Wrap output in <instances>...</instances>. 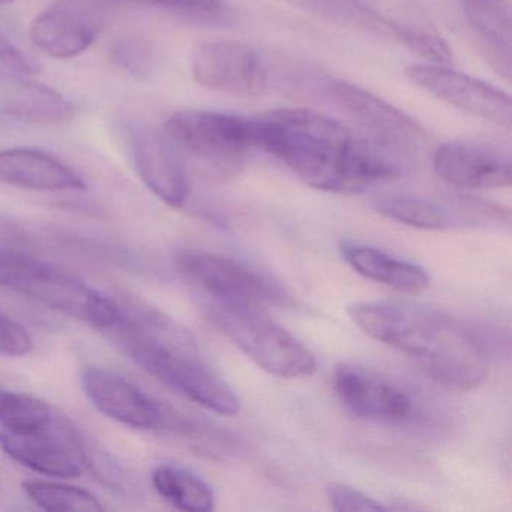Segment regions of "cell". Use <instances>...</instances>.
Listing matches in <instances>:
<instances>
[{"mask_svg": "<svg viewBox=\"0 0 512 512\" xmlns=\"http://www.w3.org/2000/svg\"><path fill=\"white\" fill-rule=\"evenodd\" d=\"M256 148L286 164L305 184L335 194H356L403 175L407 158L356 137L331 116L280 109L254 119Z\"/></svg>", "mask_w": 512, "mask_h": 512, "instance_id": "6da1fadb", "label": "cell"}, {"mask_svg": "<svg viewBox=\"0 0 512 512\" xmlns=\"http://www.w3.org/2000/svg\"><path fill=\"white\" fill-rule=\"evenodd\" d=\"M347 313L368 337L412 358L443 388L473 391L487 379L484 344L448 314L404 301L355 302Z\"/></svg>", "mask_w": 512, "mask_h": 512, "instance_id": "7a4b0ae2", "label": "cell"}, {"mask_svg": "<svg viewBox=\"0 0 512 512\" xmlns=\"http://www.w3.org/2000/svg\"><path fill=\"white\" fill-rule=\"evenodd\" d=\"M0 287L100 331L121 319L115 299L53 263L11 248L0 247Z\"/></svg>", "mask_w": 512, "mask_h": 512, "instance_id": "3957f363", "label": "cell"}, {"mask_svg": "<svg viewBox=\"0 0 512 512\" xmlns=\"http://www.w3.org/2000/svg\"><path fill=\"white\" fill-rule=\"evenodd\" d=\"M212 319L235 346L268 373L281 379H302L316 373L313 353L260 308L215 302Z\"/></svg>", "mask_w": 512, "mask_h": 512, "instance_id": "277c9868", "label": "cell"}, {"mask_svg": "<svg viewBox=\"0 0 512 512\" xmlns=\"http://www.w3.org/2000/svg\"><path fill=\"white\" fill-rule=\"evenodd\" d=\"M110 338L134 364L182 397L220 415L235 416L241 410L236 392L206 365L202 353L158 349L118 335Z\"/></svg>", "mask_w": 512, "mask_h": 512, "instance_id": "5b68a950", "label": "cell"}, {"mask_svg": "<svg viewBox=\"0 0 512 512\" xmlns=\"http://www.w3.org/2000/svg\"><path fill=\"white\" fill-rule=\"evenodd\" d=\"M164 133L197 160L221 176L241 169L245 157L256 148L254 119L230 113L187 110L175 113L164 124Z\"/></svg>", "mask_w": 512, "mask_h": 512, "instance_id": "8992f818", "label": "cell"}, {"mask_svg": "<svg viewBox=\"0 0 512 512\" xmlns=\"http://www.w3.org/2000/svg\"><path fill=\"white\" fill-rule=\"evenodd\" d=\"M176 269L188 283L215 299L217 304L263 308L286 305V293L265 275L238 260L205 253L185 251L175 260Z\"/></svg>", "mask_w": 512, "mask_h": 512, "instance_id": "52a82bcc", "label": "cell"}, {"mask_svg": "<svg viewBox=\"0 0 512 512\" xmlns=\"http://www.w3.org/2000/svg\"><path fill=\"white\" fill-rule=\"evenodd\" d=\"M323 94L356 124L365 139L401 157L409 158L428 140L427 131L415 119L361 86L329 79L323 83Z\"/></svg>", "mask_w": 512, "mask_h": 512, "instance_id": "ba28073f", "label": "cell"}, {"mask_svg": "<svg viewBox=\"0 0 512 512\" xmlns=\"http://www.w3.org/2000/svg\"><path fill=\"white\" fill-rule=\"evenodd\" d=\"M406 76L413 85L448 106L511 130V98L506 92L440 64L410 65Z\"/></svg>", "mask_w": 512, "mask_h": 512, "instance_id": "9c48e42d", "label": "cell"}, {"mask_svg": "<svg viewBox=\"0 0 512 512\" xmlns=\"http://www.w3.org/2000/svg\"><path fill=\"white\" fill-rule=\"evenodd\" d=\"M92 406L107 418L136 430L166 431L172 407L158 403L112 368L91 365L80 376Z\"/></svg>", "mask_w": 512, "mask_h": 512, "instance_id": "30bf717a", "label": "cell"}, {"mask_svg": "<svg viewBox=\"0 0 512 512\" xmlns=\"http://www.w3.org/2000/svg\"><path fill=\"white\" fill-rule=\"evenodd\" d=\"M80 431L58 413L43 430L13 431L0 427V449L34 472L56 478H79L83 463L79 454Z\"/></svg>", "mask_w": 512, "mask_h": 512, "instance_id": "8fae6325", "label": "cell"}, {"mask_svg": "<svg viewBox=\"0 0 512 512\" xmlns=\"http://www.w3.org/2000/svg\"><path fill=\"white\" fill-rule=\"evenodd\" d=\"M191 73L203 88L238 97H257L268 88L259 53L239 41H209L191 56Z\"/></svg>", "mask_w": 512, "mask_h": 512, "instance_id": "7c38bea8", "label": "cell"}, {"mask_svg": "<svg viewBox=\"0 0 512 512\" xmlns=\"http://www.w3.org/2000/svg\"><path fill=\"white\" fill-rule=\"evenodd\" d=\"M334 389L350 413L367 421L398 424L413 412L412 398L404 389L361 365H338Z\"/></svg>", "mask_w": 512, "mask_h": 512, "instance_id": "4fadbf2b", "label": "cell"}, {"mask_svg": "<svg viewBox=\"0 0 512 512\" xmlns=\"http://www.w3.org/2000/svg\"><path fill=\"white\" fill-rule=\"evenodd\" d=\"M433 169L446 184L464 190L511 185V155L488 143L454 140L434 151Z\"/></svg>", "mask_w": 512, "mask_h": 512, "instance_id": "5bb4252c", "label": "cell"}, {"mask_svg": "<svg viewBox=\"0 0 512 512\" xmlns=\"http://www.w3.org/2000/svg\"><path fill=\"white\" fill-rule=\"evenodd\" d=\"M103 29L100 14L82 0H59L37 16L31 37L50 58L73 59L91 49Z\"/></svg>", "mask_w": 512, "mask_h": 512, "instance_id": "9a60e30c", "label": "cell"}, {"mask_svg": "<svg viewBox=\"0 0 512 512\" xmlns=\"http://www.w3.org/2000/svg\"><path fill=\"white\" fill-rule=\"evenodd\" d=\"M134 169L143 184L166 205L182 208L190 194L187 173L175 143L164 131L145 127L131 140Z\"/></svg>", "mask_w": 512, "mask_h": 512, "instance_id": "2e32d148", "label": "cell"}, {"mask_svg": "<svg viewBox=\"0 0 512 512\" xmlns=\"http://www.w3.org/2000/svg\"><path fill=\"white\" fill-rule=\"evenodd\" d=\"M392 40L433 64L448 65L451 49L418 0H356Z\"/></svg>", "mask_w": 512, "mask_h": 512, "instance_id": "e0dca14e", "label": "cell"}, {"mask_svg": "<svg viewBox=\"0 0 512 512\" xmlns=\"http://www.w3.org/2000/svg\"><path fill=\"white\" fill-rule=\"evenodd\" d=\"M28 76L0 65V116L40 125L71 121L73 104L55 89Z\"/></svg>", "mask_w": 512, "mask_h": 512, "instance_id": "ac0fdd59", "label": "cell"}, {"mask_svg": "<svg viewBox=\"0 0 512 512\" xmlns=\"http://www.w3.org/2000/svg\"><path fill=\"white\" fill-rule=\"evenodd\" d=\"M0 182L32 191H83L86 182L64 161L43 151L13 148L0 151Z\"/></svg>", "mask_w": 512, "mask_h": 512, "instance_id": "d6986e66", "label": "cell"}, {"mask_svg": "<svg viewBox=\"0 0 512 512\" xmlns=\"http://www.w3.org/2000/svg\"><path fill=\"white\" fill-rule=\"evenodd\" d=\"M467 25L485 58L503 79H511L512 11L509 0H460Z\"/></svg>", "mask_w": 512, "mask_h": 512, "instance_id": "ffe728a7", "label": "cell"}, {"mask_svg": "<svg viewBox=\"0 0 512 512\" xmlns=\"http://www.w3.org/2000/svg\"><path fill=\"white\" fill-rule=\"evenodd\" d=\"M340 250L347 265L367 280L409 295H418L430 286L427 272L415 263L355 242H343Z\"/></svg>", "mask_w": 512, "mask_h": 512, "instance_id": "44dd1931", "label": "cell"}, {"mask_svg": "<svg viewBox=\"0 0 512 512\" xmlns=\"http://www.w3.org/2000/svg\"><path fill=\"white\" fill-rule=\"evenodd\" d=\"M155 491L176 509L208 512L214 509L215 494L211 485L193 470L179 464H158L152 472Z\"/></svg>", "mask_w": 512, "mask_h": 512, "instance_id": "7402d4cb", "label": "cell"}, {"mask_svg": "<svg viewBox=\"0 0 512 512\" xmlns=\"http://www.w3.org/2000/svg\"><path fill=\"white\" fill-rule=\"evenodd\" d=\"M377 214L424 230H442L454 223V211L449 206L430 199L413 196H382L371 202Z\"/></svg>", "mask_w": 512, "mask_h": 512, "instance_id": "603a6c76", "label": "cell"}, {"mask_svg": "<svg viewBox=\"0 0 512 512\" xmlns=\"http://www.w3.org/2000/svg\"><path fill=\"white\" fill-rule=\"evenodd\" d=\"M26 496L44 511L101 512L104 505L91 491L52 481L23 482Z\"/></svg>", "mask_w": 512, "mask_h": 512, "instance_id": "cb8c5ba5", "label": "cell"}, {"mask_svg": "<svg viewBox=\"0 0 512 512\" xmlns=\"http://www.w3.org/2000/svg\"><path fill=\"white\" fill-rule=\"evenodd\" d=\"M314 13L328 19L335 25L343 26L362 34L389 37L386 29L373 19L356 0H305Z\"/></svg>", "mask_w": 512, "mask_h": 512, "instance_id": "d4e9b609", "label": "cell"}, {"mask_svg": "<svg viewBox=\"0 0 512 512\" xmlns=\"http://www.w3.org/2000/svg\"><path fill=\"white\" fill-rule=\"evenodd\" d=\"M79 454L83 466L88 467L103 484L112 490H125L128 478L124 467L109 452L104 451L97 443L86 439L82 433L79 439Z\"/></svg>", "mask_w": 512, "mask_h": 512, "instance_id": "484cf974", "label": "cell"}, {"mask_svg": "<svg viewBox=\"0 0 512 512\" xmlns=\"http://www.w3.org/2000/svg\"><path fill=\"white\" fill-rule=\"evenodd\" d=\"M112 58L124 70L137 76H145L154 64V53L151 47L137 40L118 41L113 46Z\"/></svg>", "mask_w": 512, "mask_h": 512, "instance_id": "4316f807", "label": "cell"}, {"mask_svg": "<svg viewBox=\"0 0 512 512\" xmlns=\"http://www.w3.org/2000/svg\"><path fill=\"white\" fill-rule=\"evenodd\" d=\"M328 499L332 508L338 512H373L383 511L386 506L377 502L373 497L367 496L356 488L343 484H331L328 487Z\"/></svg>", "mask_w": 512, "mask_h": 512, "instance_id": "83f0119b", "label": "cell"}, {"mask_svg": "<svg viewBox=\"0 0 512 512\" xmlns=\"http://www.w3.org/2000/svg\"><path fill=\"white\" fill-rule=\"evenodd\" d=\"M34 350V340L22 325L0 313V355L20 358Z\"/></svg>", "mask_w": 512, "mask_h": 512, "instance_id": "f1b7e54d", "label": "cell"}, {"mask_svg": "<svg viewBox=\"0 0 512 512\" xmlns=\"http://www.w3.org/2000/svg\"><path fill=\"white\" fill-rule=\"evenodd\" d=\"M145 7L166 8L196 17H217L224 11L221 0H119Z\"/></svg>", "mask_w": 512, "mask_h": 512, "instance_id": "f546056e", "label": "cell"}, {"mask_svg": "<svg viewBox=\"0 0 512 512\" xmlns=\"http://www.w3.org/2000/svg\"><path fill=\"white\" fill-rule=\"evenodd\" d=\"M0 65L13 68L20 73L34 74L40 70L32 59H29L16 44L0 34Z\"/></svg>", "mask_w": 512, "mask_h": 512, "instance_id": "4dcf8cb0", "label": "cell"}, {"mask_svg": "<svg viewBox=\"0 0 512 512\" xmlns=\"http://www.w3.org/2000/svg\"><path fill=\"white\" fill-rule=\"evenodd\" d=\"M8 389H5L4 386L0 385V403L4 400L5 395H7Z\"/></svg>", "mask_w": 512, "mask_h": 512, "instance_id": "1f68e13d", "label": "cell"}, {"mask_svg": "<svg viewBox=\"0 0 512 512\" xmlns=\"http://www.w3.org/2000/svg\"><path fill=\"white\" fill-rule=\"evenodd\" d=\"M11 2H14V0H0V5L11 4Z\"/></svg>", "mask_w": 512, "mask_h": 512, "instance_id": "d6a6232c", "label": "cell"}]
</instances>
